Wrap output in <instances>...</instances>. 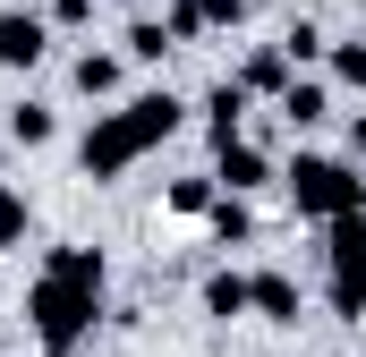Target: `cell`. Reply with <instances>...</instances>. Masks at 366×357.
Instances as JSON below:
<instances>
[{"instance_id": "obj_1", "label": "cell", "mask_w": 366, "mask_h": 357, "mask_svg": "<svg viewBox=\"0 0 366 357\" xmlns=\"http://www.w3.org/2000/svg\"><path fill=\"white\" fill-rule=\"evenodd\" d=\"M26 315H34V341H43V349L69 357L94 332V315H102V256H94V247H51L43 281L26 289Z\"/></svg>"}, {"instance_id": "obj_2", "label": "cell", "mask_w": 366, "mask_h": 357, "mask_svg": "<svg viewBox=\"0 0 366 357\" xmlns=\"http://www.w3.org/2000/svg\"><path fill=\"white\" fill-rule=\"evenodd\" d=\"M171 128H179V94H137V102L102 111V119L86 128L77 162H86V178H119L128 162H137V154H154Z\"/></svg>"}, {"instance_id": "obj_3", "label": "cell", "mask_w": 366, "mask_h": 357, "mask_svg": "<svg viewBox=\"0 0 366 357\" xmlns=\"http://www.w3.org/2000/svg\"><path fill=\"white\" fill-rule=\"evenodd\" d=\"M290 204L315 213V221H341V213H366V178L332 154H298L290 162Z\"/></svg>"}, {"instance_id": "obj_4", "label": "cell", "mask_w": 366, "mask_h": 357, "mask_svg": "<svg viewBox=\"0 0 366 357\" xmlns=\"http://www.w3.org/2000/svg\"><path fill=\"white\" fill-rule=\"evenodd\" d=\"M324 272H332V315H366V213L324 221Z\"/></svg>"}, {"instance_id": "obj_5", "label": "cell", "mask_w": 366, "mask_h": 357, "mask_svg": "<svg viewBox=\"0 0 366 357\" xmlns=\"http://www.w3.org/2000/svg\"><path fill=\"white\" fill-rule=\"evenodd\" d=\"M51 51V26L34 9H0V69H34Z\"/></svg>"}, {"instance_id": "obj_6", "label": "cell", "mask_w": 366, "mask_h": 357, "mask_svg": "<svg viewBox=\"0 0 366 357\" xmlns=\"http://www.w3.org/2000/svg\"><path fill=\"white\" fill-rule=\"evenodd\" d=\"M213 162H222V187L239 196V187H264V154L247 145V136H230V145H213Z\"/></svg>"}, {"instance_id": "obj_7", "label": "cell", "mask_w": 366, "mask_h": 357, "mask_svg": "<svg viewBox=\"0 0 366 357\" xmlns=\"http://www.w3.org/2000/svg\"><path fill=\"white\" fill-rule=\"evenodd\" d=\"M247 298H256V315L298 323V281H290V272H256V281H247Z\"/></svg>"}, {"instance_id": "obj_8", "label": "cell", "mask_w": 366, "mask_h": 357, "mask_svg": "<svg viewBox=\"0 0 366 357\" xmlns=\"http://www.w3.org/2000/svg\"><path fill=\"white\" fill-rule=\"evenodd\" d=\"M239 94H290V51H256V60H247V69H239Z\"/></svg>"}, {"instance_id": "obj_9", "label": "cell", "mask_w": 366, "mask_h": 357, "mask_svg": "<svg viewBox=\"0 0 366 357\" xmlns=\"http://www.w3.org/2000/svg\"><path fill=\"white\" fill-rule=\"evenodd\" d=\"M256 298H247V272H213L204 281V315H247Z\"/></svg>"}, {"instance_id": "obj_10", "label": "cell", "mask_w": 366, "mask_h": 357, "mask_svg": "<svg viewBox=\"0 0 366 357\" xmlns=\"http://www.w3.org/2000/svg\"><path fill=\"white\" fill-rule=\"evenodd\" d=\"M281 119H290V128H315V119H324V86H290L281 94Z\"/></svg>"}, {"instance_id": "obj_11", "label": "cell", "mask_w": 366, "mask_h": 357, "mask_svg": "<svg viewBox=\"0 0 366 357\" xmlns=\"http://www.w3.org/2000/svg\"><path fill=\"white\" fill-rule=\"evenodd\" d=\"M119 86V60H111V51H86V60H77V94H111Z\"/></svg>"}, {"instance_id": "obj_12", "label": "cell", "mask_w": 366, "mask_h": 357, "mask_svg": "<svg viewBox=\"0 0 366 357\" xmlns=\"http://www.w3.org/2000/svg\"><path fill=\"white\" fill-rule=\"evenodd\" d=\"M162 51H171V26L137 17V26H128V60H162Z\"/></svg>"}, {"instance_id": "obj_13", "label": "cell", "mask_w": 366, "mask_h": 357, "mask_svg": "<svg viewBox=\"0 0 366 357\" xmlns=\"http://www.w3.org/2000/svg\"><path fill=\"white\" fill-rule=\"evenodd\" d=\"M9 136H17V145H43V136H51V111H43V102L9 111Z\"/></svg>"}, {"instance_id": "obj_14", "label": "cell", "mask_w": 366, "mask_h": 357, "mask_svg": "<svg viewBox=\"0 0 366 357\" xmlns=\"http://www.w3.org/2000/svg\"><path fill=\"white\" fill-rule=\"evenodd\" d=\"M17 238H26V196H17V187H0V256H9Z\"/></svg>"}, {"instance_id": "obj_15", "label": "cell", "mask_w": 366, "mask_h": 357, "mask_svg": "<svg viewBox=\"0 0 366 357\" xmlns=\"http://www.w3.org/2000/svg\"><path fill=\"white\" fill-rule=\"evenodd\" d=\"M204 26H213L204 0H171V43H179V34H204Z\"/></svg>"}, {"instance_id": "obj_16", "label": "cell", "mask_w": 366, "mask_h": 357, "mask_svg": "<svg viewBox=\"0 0 366 357\" xmlns=\"http://www.w3.org/2000/svg\"><path fill=\"white\" fill-rule=\"evenodd\" d=\"M213 230H222V238H247L256 221H247V204H239V196H222V204H213Z\"/></svg>"}, {"instance_id": "obj_17", "label": "cell", "mask_w": 366, "mask_h": 357, "mask_svg": "<svg viewBox=\"0 0 366 357\" xmlns=\"http://www.w3.org/2000/svg\"><path fill=\"white\" fill-rule=\"evenodd\" d=\"M332 69H341V86H366V34H358V43H341V51H332Z\"/></svg>"}, {"instance_id": "obj_18", "label": "cell", "mask_w": 366, "mask_h": 357, "mask_svg": "<svg viewBox=\"0 0 366 357\" xmlns=\"http://www.w3.org/2000/svg\"><path fill=\"white\" fill-rule=\"evenodd\" d=\"M281 51H290V60H315V51H324V34H315V26H307V17H298V26H290V34H281Z\"/></svg>"}, {"instance_id": "obj_19", "label": "cell", "mask_w": 366, "mask_h": 357, "mask_svg": "<svg viewBox=\"0 0 366 357\" xmlns=\"http://www.w3.org/2000/svg\"><path fill=\"white\" fill-rule=\"evenodd\" d=\"M171 204H179V213H213V187H204V178H179Z\"/></svg>"}, {"instance_id": "obj_20", "label": "cell", "mask_w": 366, "mask_h": 357, "mask_svg": "<svg viewBox=\"0 0 366 357\" xmlns=\"http://www.w3.org/2000/svg\"><path fill=\"white\" fill-rule=\"evenodd\" d=\"M51 17H60V26H86V17H94V0H51Z\"/></svg>"}, {"instance_id": "obj_21", "label": "cell", "mask_w": 366, "mask_h": 357, "mask_svg": "<svg viewBox=\"0 0 366 357\" xmlns=\"http://www.w3.org/2000/svg\"><path fill=\"white\" fill-rule=\"evenodd\" d=\"M204 9H213V26H239V9H247V0H204Z\"/></svg>"}, {"instance_id": "obj_22", "label": "cell", "mask_w": 366, "mask_h": 357, "mask_svg": "<svg viewBox=\"0 0 366 357\" xmlns=\"http://www.w3.org/2000/svg\"><path fill=\"white\" fill-rule=\"evenodd\" d=\"M350 154H358V162H366V119H358V128H350Z\"/></svg>"}]
</instances>
